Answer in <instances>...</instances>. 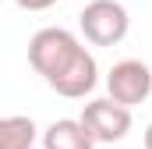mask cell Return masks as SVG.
Wrapping results in <instances>:
<instances>
[{
    "mask_svg": "<svg viewBox=\"0 0 152 149\" xmlns=\"http://www.w3.org/2000/svg\"><path fill=\"white\" fill-rule=\"evenodd\" d=\"M36 135H39V128L32 117H25V114L0 117V149H32Z\"/></svg>",
    "mask_w": 152,
    "mask_h": 149,
    "instance_id": "52a82bcc",
    "label": "cell"
},
{
    "mask_svg": "<svg viewBox=\"0 0 152 149\" xmlns=\"http://www.w3.org/2000/svg\"><path fill=\"white\" fill-rule=\"evenodd\" d=\"M32 149H36V146H32Z\"/></svg>",
    "mask_w": 152,
    "mask_h": 149,
    "instance_id": "30bf717a",
    "label": "cell"
},
{
    "mask_svg": "<svg viewBox=\"0 0 152 149\" xmlns=\"http://www.w3.org/2000/svg\"><path fill=\"white\" fill-rule=\"evenodd\" d=\"M78 50H81V43L67 29H39L36 36L28 39V64L36 68V74H42L50 82L57 71L67 68V60Z\"/></svg>",
    "mask_w": 152,
    "mask_h": 149,
    "instance_id": "6da1fadb",
    "label": "cell"
},
{
    "mask_svg": "<svg viewBox=\"0 0 152 149\" xmlns=\"http://www.w3.org/2000/svg\"><path fill=\"white\" fill-rule=\"evenodd\" d=\"M106 92L110 100L124 107H138L152 96V68L145 60H120L106 74Z\"/></svg>",
    "mask_w": 152,
    "mask_h": 149,
    "instance_id": "277c9868",
    "label": "cell"
},
{
    "mask_svg": "<svg viewBox=\"0 0 152 149\" xmlns=\"http://www.w3.org/2000/svg\"><path fill=\"white\" fill-rule=\"evenodd\" d=\"M96 82H99V64H96V57L81 46L75 57L67 60V68L57 71L46 85H50L53 92L67 96V100H81V96H88V92L96 89Z\"/></svg>",
    "mask_w": 152,
    "mask_h": 149,
    "instance_id": "5b68a950",
    "label": "cell"
},
{
    "mask_svg": "<svg viewBox=\"0 0 152 149\" xmlns=\"http://www.w3.org/2000/svg\"><path fill=\"white\" fill-rule=\"evenodd\" d=\"M21 11H46V7H53L57 0H14Z\"/></svg>",
    "mask_w": 152,
    "mask_h": 149,
    "instance_id": "ba28073f",
    "label": "cell"
},
{
    "mask_svg": "<svg viewBox=\"0 0 152 149\" xmlns=\"http://www.w3.org/2000/svg\"><path fill=\"white\" fill-rule=\"evenodd\" d=\"M78 25H81V32L92 46H117L127 36L131 18H127V7L117 4V0H92L81 11Z\"/></svg>",
    "mask_w": 152,
    "mask_h": 149,
    "instance_id": "7a4b0ae2",
    "label": "cell"
},
{
    "mask_svg": "<svg viewBox=\"0 0 152 149\" xmlns=\"http://www.w3.org/2000/svg\"><path fill=\"white\" fill-rule=\"evenodd\" d=\"M145 149H152V121H149V128H145Z\"/></svg>",
    "mask_w": 152,
    "mask_h": 149,
    "instance_id": "9c48e42d",
    "label": "cell"
},
{
    "mask_svg": "<svg viewBox=\"0 0 152 149\" xmlns=\"http://www.w3.org/2000/svg\"><path fill=\"white\" fill-rule=\"evenodd\" d=\"M85 124V131L96 139V142H120L127 131H131V107L117 103V100H92L85 103V110L78 117Z\"/></svg>",
    "mask_w": 152,
    "mask_h": 149,
    "instance_id": "3957f363",
    "label": "cell"
},
{
    "mask_svg": "<svg viewBox=\"0 0 152 149\" xmlns=\"http://www.w3.org/2000/svg\"><path fill=\"white\" fill-rule=\"evenodd\" d=\"M42 149H96V139L78 117H60L42 131Z\"/></svg>",
    "mask_w": 152,
    "mask_h": 149,
    "instance_id": "8992f818",
    "label": "cell"
}]
</instances>
